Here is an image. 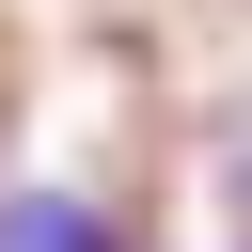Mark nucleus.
I'll return each instance as SVG.
<instances>
[{"label": "nucleus", "instance_id": "obj_1", "mask_svg": "<svg viewBox=\"0 0 252 252\" xmlns=\"http://www.w3.org/2000/svg\"><path fill=\"white\" fill-rule=\"evenodd\" d=\"M0 252H110V220H94V205H63V189H32V205L0 220Z\"/></svg>", "mask_w": 252, "mask_h": 252}]
</instances>
